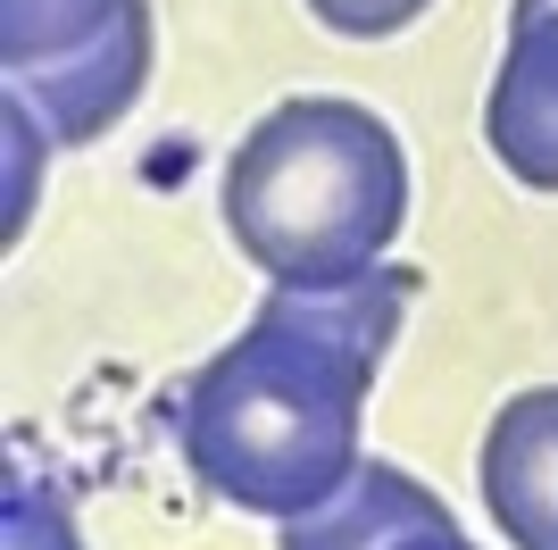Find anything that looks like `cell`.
Listing matches in <instances>:
<instances>
[{
    "label": "cell",
    "mask_w": 558,
    "mask_h": 550,
    "mask_svg": "<svg viewBox=\"0 0 558 550\" xmlns=\"http://www.w3.org/2000/svg\"><path fill=\"white\" fill-rule=\"evenodd\" d=\"M384 550H475V542H466V534H459V517H450V509H442V517H425V526L392 534V542H384Z\"/></svg>",
    "instance_id": "cell-9"
},
{
    "label": "cell",
    "mask_w": 558,
    "mask_h": 550,
    "mask_svg": "<svg viewBox=\"0 0 558 550\" xmlns=\"http://www.w3.org/2000/svg\"><path fill=\"white\" fill-rule=\"evenodd\" d=\"M475 476H484L492 526L517 550H558V384L500 400V417L484 426Z\"/></svg>",
    "instance_id": "cell-5"
},
{
    "label": "cell",
    "mask_w": 558,
    "mask_h": 550,
    "mask_svg": "<svg viewBox=\"0 0 558 550\" xmlns=\"http://www.w3.org/2000/svg\"><path fill=\"white\" fill-rule=\"evenodd\" d=\"M434 0H308V17L326 34H350V43H384L400 25H417Z\"/></svg>",
    "instance_id": "cell-8"
},
{
    "label": "cell",
    "mask_w": 558,
    "mask_h": 550,
    "mask_svg": "<svg viewBox=\"0 0 558 550\" xmlns=\"http://www.w3.org/2000/svg\"><path fill=\"white\" fill-rule=\"evenodd\" d=\"M417 300V267H375L333 292H267L175 400L184 467L251 517H308L359 476L375 367Z\"/></svg>",
    "instance_id": "cell-1"
},
{
    "label": "cell",
    "mask_w": 558,
    "mask_h": 550,
    "mask_svg": "<svg viewBox=\"0 0 558 550\" xmlns=\"http://www.w3.org/2000/svg\"><path fill=\"white\" fill-rule=\"evenodd\" d=\"M0 75L50 142H100L150 84V0H0Z\"/></svg>",
    "instance_id": "cell-3"
},
{
    "label": "cell",
    "mask_w": 558,
    "mask_h": 550,
    "mask_svg": "<svg viewBox=\"0 0 558 550\" xmlns=\"http://www.w3.org/2000/svg\"><path fill=\"white\" fill-rule=\"evenodd\" d=\"M0 509H9V550H84V542H75V517H68V501H59L50 483H34V476H9Z\"/></svg>",
    "instance_id": "cell-7"
},
{
    "label": "cell",
    "mask_w": 558,
    "mask_h": 550,
    "mask_svg": "<svg viewBox=\"0 0 558 550\" xmlns=\"http://www.w3.org/2000/svg\"><path fill=\"white\" fill-rule=\"evenodd\" d=\"M484 142L517 183L558 192V0H509V50L484 100Z\"/></svg>",
    "instance_id": "cell-4"
},
{
    "label": "cell",
    "mask_w": 558,
    "mask_h": 550,
    "mask_svg": "<svg viewBox=\"0 0 558 550\" xmlns=\"http://www.w3.org/2000/svg\"><path fill=\"white\" fill-rule=\"evenodd\" d=\"M409 226V151L367 100H276L226 159V234L283 292H333L384 267Z\"/></svg>",
    "instance_id": "cell-2"
},
{
    "label": "cell",
    "mask_w": 558,
    "mask_h": 550,
    "mask_svg": "<svg viewBox=\"0 0 558 550\" xmlns=\"http://www.w3.org/2000/svg\"><path fill=\"white\" fill-rule=\"evenodd\" d=\"M425 517H442V501H434L409 467L359 458V476H350L333 501H317L308 517H283V550H384L392 534L425 526Z\"/></svg>",
    "instance_id": "cell-6"
}]
</instances>
